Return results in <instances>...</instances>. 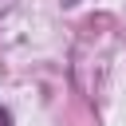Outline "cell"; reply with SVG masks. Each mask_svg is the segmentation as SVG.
<instances>
[{
  "label": "cell",
  "mask_w": 126,
  "mask_h": 126,
  "mask_svg": "<svg viewBox=\"0 0 126 126\" xmlns=\"http://www.w3.org/2000/svg\"><path fill=\"white\" fill-rule=\"evenodd\" d=\"M0 126H12V114H8L4 106H0Z\"/></svg>",
  "instance_id": "cell-1"
},
{
  "label": "cell",
  "mask_w": 126,
  "mask_h": 126,
  "mask_svg": "<svg viewBox=\"0 0 126 126\" xmlns=\"http://www.w3.org/2000/svg\"><path fill=\"white\" fill-rule=\"evenodd\" d=\"M63 4H75V0H63Z\"/></svg>",
  "instance_id": "cell-2"
}]
</instances>
